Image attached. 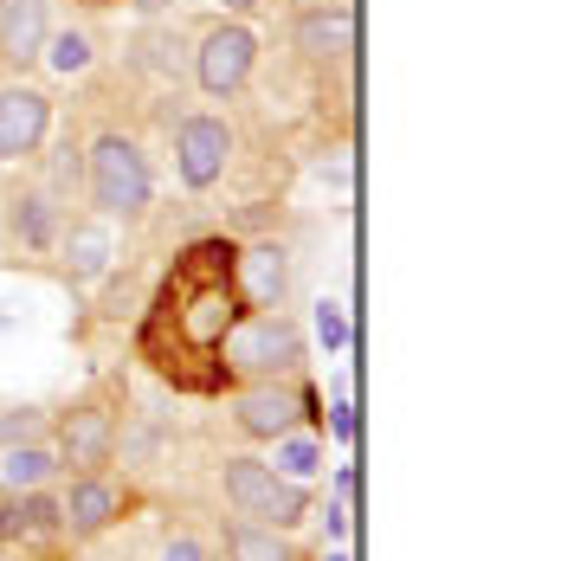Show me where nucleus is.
<instances>
[{
  "label": "nucleus",
  "instance_id": "nucleus-1",
  "mask_svg": "<svg viewBox=\"0 0 561 561\" xmlns=\"http://www.w3.org/2000/svg\"><path fill=\"white\" fill-rule=\"evenodd\" d=\"M239 310L245 304H239V284H232V245H194L174 265L169 290H162V304H156V317L142 330V336L174 330V348L156 355V368L187 388V362H214V348H220V336L232 330ZM214 375H220V362H214Z\"/></svg>",
  "mask_w": 561,
  "mask_h": 561
},
{
  "label": "nucleus",
  "instance_id": "nucleus-2",
  "mask_svg": "<svg viewBox=\"0 0 561 561\" xmlns=\"http://www.w3.org/2000/svg\"><path fill=\"white\" fill-rule=\"evenodd\" d=\"M214 362L232 381H290L297 362H304V336L278 310H239L220 348H214Z\"/></svg>",
  "mask_w": 561,
  "mask_h": 561
},
{
  "label": "nucleus",
  "instance_id": "nucleus-3",
  "mask_svg": "<svg viewBox=\"0 0 561 561\" xmlns=\"http://www.w3.org/2000/svg\"><path fill=\"white\" fill-rule=\"evenodd\" d=\"M84 187H91V207H98L104 220H142L149 201H156L149 156H142L129 136H116V129H104V136L91 142V156H84Z\"/></svg>",
  "mask_w": 561,
  "mask_h": 561
},
{
  "label": "nucleus",
  "instance_id": "nucleus-4",
  "mask_svg": "<svg viewBox=\"0 0 561 561\" xmlns=\"http://www.w3.org/2000/svg\"><path fill=\"white\" fill-rule=\"evenodd\" d=\"M220 491H226V504H232V516H245V523H272L284 536L297 523H310V484L278 478L265 458H226Z\"/></svg>",
  "mask_w": 561,
  "mask_h": 561
},
{
  "label": "nucleus",
  "instance_id": "nucleus-5",
  "mask_svg": "<svg viewBox=\"0 0 561 561\" xmlns=\"http://www.w3.org/2000/svg\"><path fill=\"white\" fill-rule=\"evenodd\" d=\"M304 420H317V393L297 388V381H245V388L232 393V426L245 433V439H284V433H297Z\"/></svg>",
  "mask_w": 561,
  "mask_h": 561
},
{
  "label": "nucleus",
  "instance_id": "nucleus-6",
  "mask_svg": "<svg viewBox=\"0 0 561 561\" xmlns=\"http://www.w3.org/2000/svg\"><path fill=\"white\" fill-rule=\"evenodd\" d=\"M252 65H259V39H252V26H239V20H214V26L201 33V53H194V84H201L207 98H232V91H245Z\"/></svg>",
  "mask_w": 561,
  "mask_h": 561
},
{
  "label": "nucleus",
  "instance_id": "nucleus-7",
  "mask_svg": "<svg viewBox=\"0 0 561 561\" xmlns=\"http://www.w3.org/2000/svg\"><path fill=\"white\" fill-rule=\"evenodd\" d=\"M58 471L84 478V471H104L116 458V413L111 407H71L58 420Z\"/></svg>",
  "mask_w": 561,
  "mask_h": 561
},
{
  "label": "nucleus",
  "instance_id": "nucleus-8",
  "mask_svg": "<svg viewBox=\"0 0 561 561\" xmlns=\"http://www.w3.org/2000/svg\"><path fill=\"white\" fill-rule=\"evenodd\" d=\"M232 162V129H226L220 116H187L181 129H174V174H181V187H214Z\"/></svg>",
  "mask_w": 561,
  "mask_h": 561
},
{
  "label": "nucleus",
  "instance_id": "nucleus-9",
  "mask_svg": "<svg viewBox=\"0 0 561 561\" xmlns=\"http://www.w3.org/2000/svg\"><path fill=\"white\" fill-rule=\"evenodd\" d=\"M53 129V98L33 84H7L0 91V162H26Z\"/></svg>",
  "mask_w": 561,
  "mask_h": 561
},
{
  "label": "nucleus",
  "instance_id": "nucleus-10",
  "mask_svg": "<svg viewBox=\"0 0 561 561\" xmlns=\"http://www.w3.org/2000/svg\"><path fill=\"white\" fill-rule=\"evenodd\" d=\"M232 284H239V304L245 310H278L284 290H290L284 245H245V252H232Z\"/></svg>",
  "mask_w": 561,
  "mask_h": 561
},
{
  "label": "nucleus",
  "instance_id": "nucleus-11",
  "mask_svg": "<svg viewBox=\"0 0 561 561\" xmlns=\"http://www.w3.org/2000/svg\"><path fill=\"white\" fill-rule=\"evenodd\" d=\"M53 39V0H0V65L26 71Z\"/></svg>",
  "mask_w": 561,
  "mask_h": 561
},
{
  "label": "nucleus",
  "instance_id": "nucleus-12",
  "mask_svg": "<svg viewBox=\"0 0 561 561\" xmlns=\"http://www.w3.org/2000/svg\"><path fill=\"white\" fill-rule=\"evenodd\" d=\"M116 516H123V491L104 471L71 478V491L58 497V529H71V536H98V529H111Z\"/></svg>",
  "mask_w": 561,
  "mask_h": 561
},
{
  "label": "nucleus",
  "instance_id": "nucleus-13",
  "mask_svg": "<svg viewBox=\"0 0 561 561\" xmlns=\"http://www.w3.org/2000/svg\"><path fill=\"white\" fill-rule=\"evenodd\" d=\"M58 529V497L53 491H7L0 497V536L13 542H33V536H53Z\"/></svg>",
  "mask_w": 561,
  "mask_h": 561
},
{
  "label": "nucleus",
  "instance_id": "nucleus-14",
  "mask_svg": "<svg viewBox=\"0 0 561 561\" xmlns=\"http://www.w3.org/2000/svg\"><path fill=\"white\" fill-rule=\"evenodd\" d=\"M111 259H116V245H111V226L104 220H78L65 232V272L78 284H98L111 272Z\"/></svg>",
  "mask_w": 561,
  "mask_h": 561
},
{
  "label": "nucleus",
  "instance_id": "nucleus-15",
  "mask_svg": "<svg viewBox=\"0 0 561 561\" xmlns=\"http://www.w3.org/2000/svg\"><path fill=\"white\" fill-rule=\"evenodd\" d=\"M53 478H58V451L46 439L0 446V491H46Z\"/></svg>",
  "mask_w": 561,
  "mask_h": 561
},
{
  "label": "nucleus",
  "instance_id": "nucleus-16",
  "mask_svg": "<svg viewBox=\"0 0 561 561\" xmlns=\"http://www.w3.org/2000/svg\"><path fill=\"white\" fill-rule=\"evenodd\" d=\"M348 46H355V20H348V7H310V13L297 20V53L342 58Z\"/></svg>",
  "mask_w": 561,
  "mask_h": 561
},
{
  "label": "nucleus",
  "instance_id": "nucleus-17",
  "mask_svg": "<svg viewBox=\"0 0 561 561\" xmlns=\"http://www.w3.org/2000/svg\"><path fill=\"white\" fill-rule=\"evenodd\" d=\"M226 561H297L290 556V542H284V529H272V523H232L226 529Z\"/></svg>",
  "mask_w": 561,
  "mask_h": 561
},
{
  "label": "nucleus",
  "instance_id": "nucleus-18",
  "mask_svg": "<svg viewBox=\"0 0 561 561\" xmlns=\"http://www.w3.org/2000/svg\"><path fill=\"white\" fill-rule=\"evenodd\" d=\"M278 446V458H272V471L278 478H290V484H310L317 471H323V446H317V433H284V439H272Z\"/></svg>",
  "mask_w": 561,
  "mask_h": 561
},
{
  "label": "nucleus",
  "instance_id": "nucleus-19",
  "mask_svg": "<svg viewBox=\"0 0 561 561\" xmlns=\"http://www.w3.org/2000/svg\"><path fill=\"white\" fill-rule=\"evenodd\" d=\"M13 232H20L26 245H53V207H46L39 194L13 201Z\"/></svg>",
  "mask_w": 561,
  "mask_h": 561
},
{
  "label": "nucleus",
  "instance_id": "nucleus-20",
  "mask_svg": "<svg viewBox=\"0 0 561 561\" xmlns=\"http://www.w3.org/2000/svg\"><path fill=\"white\" fill-rule=\"evenodd\" d=\"M39 58H46L53 71H65V78H71V71H84V65H91V39L65 26V33H53V39H46V53H39Z\"/></svg>",
  "mask_w": 561,
  "mask_h": 561
},
{
  "label": "nucleus",
  "instance_id": "nucleus-21",
  "mask_svg": "<svg viewBox=\"0 0 561 561\" xmlns=\"http://www.w3.org/2000/svg\"><path fill=\"white\" fill-rule=\"evenodd\" d=\"M26 439H46V413H39V407L0 413V446H26Z\"/></svg>",
  "mask_w": 561,
  "mask_h": 561
},
{
  "label": "nucleus",
  "instance_id": "nucleus-22",
  "mask_svg": "<svg viewBox=\"0 0 561 561\" xmlns=\"http://www.w3.org/2000/svg\"><path fill=\"white\" fill-rule=\"evenodd\" d=\"M317 342H323V348H342V342H348V310H342L336 297L317 304Z\"/></svg>",
  "mask_w": 561,
  "mask_h": 561
},
{
  "label": "nucleus",
  "instance_id": "nucleus-23",
  "mask_svg": "<svg viewBox=\"0 0 561 561\" xmlns=\"http://www.w3.org/2000/svg\"><path fill=\"white\" fill-rule=\"evenodd\" d=\"M162 561H207V549H201L194 536H174L169 549H162Z\"/></svg>",
  "mask_w": 561,
  "mask_h": 561
},
{
  "label": "nucleus",
  "instance_id": "nucleus-24",
  "mask_svg": "<svg viewBox=\"0 0 561 561\" xmlns=\"http://www.w3.org/2000/svg\"><path fill=\"white\" fill-rule=\"evenodd\" d=\"M226 13H252V7H265V0H220Z\"/></svg>",
  "mask_w": 561,
  "mask_h": 561
},
{
  "label": "nucleus",
  "instance_id": "nucleus-25",
  "mask_svg": "<svg viewBox=\"0 0 561 561\" xmlns=\"http://www.w3.org/2000/svg\"><path fill=\"white\" fill-rule=\"evenodd\" d=\"M136 7H142V13H169L174 0H136Z\"/></svg>",
  "mask_w": 561,
  "mask_h": 561
},
{
  "label": "nucleus",
  "instance_id": "nucleus-26",
  "mask_svg": "<svg viewBox=\"0 0 561 561\" xmlns=\"http://www.w3.org/2000/svg\"><path fill=\"white\" fill-rule=\"evenodd\" d=\"M71 7H91V13H104V7H116V0H71Z\"/></svg>",
  "mask_w": 561,
  "mask_h": 561
},
{
  "label": "nucleus",
  "instance_id": "nucleus-27",
  "mask_svg": "<svg viewBox=\"0 0 561 561\" xmlns=\"http://www.w3.org/2000/svg\"><path fill=\"white\" fill-rule=\"evenodd\" d=\"M323 561H348V556H323Z\"/></svg>",
  "mask_w": 561,
  "mask_h": 561
}]
</instances>
